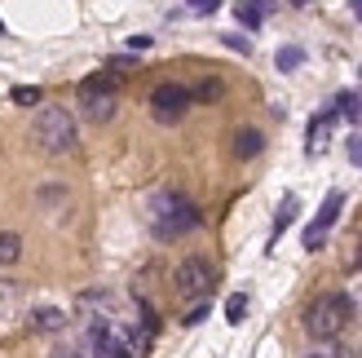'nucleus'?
<instances>
[{
    "instance_id": "nucleus-4",
    "label": "nucleus",
    "mask_w": 362,
    "mask_h": 358,
    "mask_svg": "<svg viewBox=\"0 0 362 358\" xmlns=\"http://www.w3.org/2000/svg\"><path fill=\"white\" fill-rule=\"evenodd\" d=\"M31 142L45 155H66L76 146V120H71L66 106H40V115L31 124Z\"/></svg>"
},
{
    "instance_id": "nucleus-18",
    "label": "nucleus",
    "mask_w": 362,
    "mask_h": 358,
    "mask_svg": "<svg viewBox=\"0 0 362 358\" xmlns=\"http://www.w3.org/2000/svg\"><path fill=\"white\" fill-rule=\"evenodd\" d=\"M190 98H194V102H216V98H221V80H204Z\"/></svg>"
},
{
    "instance_id": "nucleus-10",
    "label": "nucleus",
    "mask_w": 362,
    "mask_h": 358,
    "mask_svg": "<svg viewBox=\"0 0 362 358\" xmlns=\"http://www.w3.org/2000/svg\"><path fill=\"white\" fill-rule=\"evenodd\" d=\"M265 151V133H257V129H239L234 133V155L239 159H257Z\"/></svg>"
},
{
    "instance_id": "nucleus-7",
    "label": "nucleus",
    "mask_w": 362,
    "mask_h": 358,
    "mask_svg": "<svg viewBox=\"0 0 362 358\" xmlns=\"http://www.w3.org/2000/svg\"><path fill=\"white\" fill-rule=\"evenodd\" d=\"M340 208H345V195L340 190H327V200H322V208H318V217L305 226V248L310 253H318L322 243H327V230L336 226V217H340Z\"/></svg>"
},
{
    "instance_id": "nucleus-22",
    "label": "nucleus",
    "mask_w": 362,
    "mask_h": 358,
    "mask_svg": "<svg viewBox=\"0 0 362 358\" xmlns=\"http://www.w3.org/2000/svg\"><path fill=\"white\" fill-rule=\"evenodd\" d=\"M186 9L190 13H216V9H221V0H186Z\"/></svg>"
},
{
    "instance_id": "nucleus-13",
    "label": "nucleus",
    "mask_w": 362,
    "mask_h": 358,
    "mask_svg": "<svg viewBox=\"0 0 362 358\" xmlns=\"http://www.w3.org/2000/svg\"><path fill=\"white\" fill-rule=\"evenodd\" d=\"M31 328H35V332H62V328H66V314H62L58 306H40V310L31 314Z\"/></svg>"
},
{
    "instance_id": "nucleus-5",
    "label": "nucleus",
    "mask_w": 362,
    "mask_h": 358,
    "mask_svg": "<svg viewBox=\"0 0 362 358\" xmlns=\"http://www.w3.org/2000/svg\"><path fill=\"white\" fill-rule=\"evenodd\" d=\"M212 283H216V270L204 257H186V261L177 265V275H173L177 296H186V301H208L212 296Z\"/></svg>"
},
{
    "instance_id": "nucleus-6",
    "label": "nucleus",
    "mask_w": 362,
    "mask_h": 358,
    "mask_svg": "<svg viewBox=\"0 0 362 358\" xmlns=\"http://www.w3.org/2000/svg\"><path fill=\"white\" fill-rule=\"evenodd\" d=\"M194 106L190 98V88L186 84H159L155 93H151V115L159 124H177V120H186V111Z\"/></svg>"
},
{
    "instance_id": "nucleus-23",
    "label": "nucleus",
    "mask_w": 362,
    "mask_h": 358,
    "mask_svg": "<svg viewBox=\"0 0 362 358\" xmlns=\"http://www.w3.org/2000/svg\"><path fill=\"white\" fill-rule=\"evenodd\" d=\"M49 358H84L80 350H58V354H49Z\"/></svg>"
},
{
    "instance_id": "nucleus-16",
    "label": "nucleus",
    "mask_w": 362,
    "mask_h": 358,
    "mask_svg": "<svg viewBox=\"0 0 362 358\" xmlns=\"http://www.w3.org/2000/svg\"><path fill=\"white\" fill-rule=\"evenodd\" d=\"M243 314H247V296H243V292H234V296L226 301V323H230V328H239V323H243Z\"/></svg>"
},
{
    "instance_id": "nucleus-24",
    "label": "nucleus",
    "mask_w": 362,
    "mask_h": 358,
    "mask_svg": "<svg viewBox=\"0 0 362 358\" xmlns=\"http://www.w3.org/2000/svg\"><path fill=\"white\" fill-rule=\"evenodd\" d=\"M310 358H340V354H336V350H314Z\"/></svg>"
},
{
    "instance_id": "nucleus-1",
    "label": "nucleus",
    "mask_w": 362,
    "mask_h": 358,
    "mask_svg": "<svg viewBox=\"0 0 362 358\" xmlns=\"http://www.w3.org/2000/svg\"><path fill=\"white\" fill-rule=\"evenodd\" d=\"M199 208L186 200L181 190H159L151 195V230H155V239H181V235H190V230H199Z\"/></svg>"
},
{
    "instance_id": "nucleus-20",
    "label": "nucleus",
    "mask_w": 362,
    "mask_h": 358,
    "mask_svg": "<svg viewBox=\"0 0 362 358\" xmlns=\"http://www.w3.org/2000/svg\"><path fill=\"white\" fill-rule=\"evenodd\" d=\"M221 45H226V49H234V53H243V58L252 53V40H247V35H221Z\"/></svg>"
},
{
    "instance_id": "nucleus-14",
    "label": "nucleus",
    "mask_w": 362,
    "mask_h": 358,
    "mask_svg": "<svg viewBox=\"0 0 362 358\" xmlns=\"http://www.w3.org/2000/svg\"><path fill=\"white\" fill-rule=\"evenodd\" d=\"M23 257V235H13V230H0V265H13Z\"/></svg>"
},
{
    "instance_id": "nucleus-19",
    "label": "nucleus",
    "mask_w": 362,
    "mask_h": 358,
    "mask_svg": "<svg viewBox=\"0 0 362 358\" xmlns=\"http://www.w3.org/2000/svg\"><path fill=\"white\" fill-rule=\"evenodd\" d=\"M204 318H208V301H194V306L186 310V318H181V323L194 328V323H204Z\"/></svg>"
},
{
    "instance_id": "nucleus-26",
    "label": "nucleus",
    "mask_w": 362,
    "mask_h": 358,
    "mask_svg": "<svg viewBox=\"0 0 362 358\" xmlns=\"http://www.w3.org/2000/svg\"><path fill=\"white\" fill-rule=\"evenodd\" d=\"M292 5H296V9H300V5H310V0H292Z\"/></svg>"
},
{
    "instance_id": "nucleus-15",
    "label": "nucleus",
    "mask_w": 362,
    "mask_h": 358,
    "mask_svg": "<svg viewBox=\"0 0 362 358\" xmlns=\"http://www.w3.org/2000/svg\"><path fill=\"white\" fill-rule=\"evenodd\" d=\"M300 62H305V49H300V45H283V49L274 53V67H279V71H296Z\"/></svg>"
},
{
    "instance_id": "nucleus-3",
    "label": "nucleus",
    "mask_w": 362,
    "mask_h": 358,
    "mask_svg": "<svg viewBox=\"0 0 362 358\" xmlns=\"http://www.w3.org/2000/svg\"><path fill=\"white\" fill-rule=\"evenodd\" d=\"M115 106H119V71H98V76L80 80V111L88 124L115 120Z\"/></svg>"
},
{
    "instance_id": "nucleus-27",
    "label": "nucleus",
    "mask_w": 362,
    "mask_h": 358,
    "mask_svg": "<svg viewBox=\"0 0 362 358\" xmlns=\"http://www.w3.org/2000/svg\"><path fill=\"white\" fill-rule=\"evenodd\" d=\"M0 35H5V23H0Z\"/></svg>"
},
{
    "instance_id": "nucleus-17",
    "label": "nucleus",
    "mask_w": 362,
    "mask_h": 358,
    "mask_svg": "<svg viewBox=\"0 0 362 358\" xmlns=\"http://www.w3.org/2000/svg\"><path fill=\"white\" fill-rule=\"evenodd\" d=\"M40 98H45V93H40L35 84H18V88H13V106H35Z\"/></svg>"
},
{
    "instance_id": "nucleus-11",
    "label": "nucleus",
    "mask_w": 362,
    "mask_h": 358,
    "mask_svg": "<svg viewBox=\"0 0 362 358\" xmlns=\"http://www.w3.org/2000/svg\"><path fill=\"white\" fill-rule=\"evenodd\" d=\"M332 111H336V120H349V124H362V93H336V102H332Z\"/></svg>"
},
{
    "instance_id": "nucleus-21",
    "label": "nucleus",
    "mask_w": 362,
    "mask_h": 358,
    "mask_svg": "<svg viewBox=\"0 0 362 358\" xmlns=\"http://www.w3.org/2000/svg\"><path fill=\"white\" fill-rule=\"evenodd\" d=\"M345 151H349V164H358V168H362V133H349Z\"/></svg>"
},
{
    "instance_id": "nucleus-12",
    "label": "nucleus",
    "mask_w": 362,
    "mask_h": 358,
    "mask_svg": "<svg viewBox=\"0 0 362 358\" xmlns=\"http://www.w3.org/2000/svg\"><path fill=\"white\" fill-rule=\"evenodd\" d=\"M296 208H300L296 195H283V204H279V212H274V235H269V243H279V239H283V230L296 221Z\"/></svg>"
},
{
    "instance_id": "nucleus-8",
    "label": "nucleus",
    "mask_w": 362,
    "mask_h": 358,
    "mask_svg": "<svg viewBox=\"0 0 362 358\" xmlns=\"http://www.w3.org/2000/svg\"><path fill=\"white\" fill-rule=\"evenodd\" d=\"M332 133H336V111H318L310 120V129H305V151L322 155V151H327V142H332Z\"/></svg>"
},
{
    "instance_id": "nucleus-25",
    "label": "nucleus",
    "mask_w": 362,
    "mask_h": 358,
    "mask_svg": "<svg viewBox=\"0 0 362 358\" xmlns=\"http://www.w3.org/2000/svg\"><path fill=\"white\" fill-rule=\"evenodd\" d=\"M354 18H358V23H362V0H354Z\"/></svg>"
},
{
    "instance_id": "nucleus-9",
    "label": "nucleus",
    "mask_w": 362,
    "mask_h": 358,
    "mask_svg": "<svg viewBox=\"0 0 362 358\" xmlns=\"http://www.w3.org/2000/svg\"><path fill=\"white\" fill-rule=\"evenodd\" d=\"M274 5H279V0H239V5H234V18H239L247 31H257L265 18L274 13Z\"/></svg>"
},
{
    "instance_id": "nucleus-2",
    "label": "nucleus",
    "mask_w": 362,
    "mask_h": 358,
    "mask_svg": "<svg viewBox=\"0 0 362 358\" xmlns=\"http://www.w3.org/2000/svg\"><path fill=\"white\" fill-rule=\"evenodd\" d=\"M349 318H354V301L345 292H322L305 306V332L314 341H336L349 328Z\"/></svg>"
}]
</instances>
